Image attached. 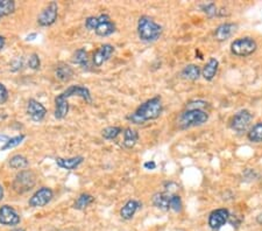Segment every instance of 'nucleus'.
Segmentation results:
<instances>
[{"label":"nucleus","mask_w":262,"mask_h":231,"mask_svg":"<svg viewBox=\"0 0 262 231\" xmlns=\"http://www.w3.org/2000/svg\"><path fill=\"white\" fill-rule=\"evenodd\" d=\"M230 218V212L227 209H217L213 210L209 216V225L213 230H218L226 224V222Z\"/></svg>","instance_id":"obj_14"},{"label":"nucleus","mask_w":262,"mask_h":231,"mask_svg":"<svg viewBox=\"0 0 262 231\" xmlns=\"http://www.w3.org/2000/svg\"><path fill=\"white\" fill-rule=\"evenodd\" d=\"M138 35L144 42H154L162 35V26L151 17L142 16L138 21Z\"/></svg>","instance_id":"obj_2"},{"label":"nucleus","mask_w":262,"mask_h":231,"mask_svg":"<svg viewBox=\"0 0 262 231\" xmlns=\"http://www.w3.org/2000/svg\"><path fill=\"white\" fill-rule=\"evenodd\" d=\"M58 97H61L62 99L69 100L71 97H81L82 99H84L87 103H92V97L91 92H90L89 89L84 85L76 84V85H70L69 88H67L64 91L61 92V94L57 95Z\"/></svg>","instance_id":"obj_9"},{"label":"nucleus","mask_w":262,"mask_h":231,"mask_svg":"<svg viewBox=\"0 0 262 231\" xmlns=\"http://www.w3.org/2000/svg\"><path fill=\"white\" fill-rule=\"evenodd\" d=\"M202 10H203V12L210 18L218 16L217 6L213 3H209V4H205V5H202Z\"/></svg>","instance_id":"obj_31"},{"label":"nucleus","mask_w":262,"mask_h":231,"mask_svg":"<svg viewBox=\"0 0 262 231\" xmlns=\"http://www.w3.org/2000/svg\"><path fill=\"white\" fill-rule=\"evenodd\" d=\"M74 76V69L67 63H58L55 68V77L61 82H68Z\"/></svg>","instance_id":"obj_19"},{"label":"nucleus","mask_w":262,"mask_h":231,"mask_svg":"<svg viewBox=\"0 0 262 231\" xmlns=\"http://www.w3.org/2000/svg\"><path fill=\"white\" fill-rule=\"evenodd\" d=\"M248 139L253 143H262V122L256 123L252 129L249 130Z\"/></svg>","instance_id":"obj_28"},{"label":"nucleus","mask_w":262,"mask_h":231,"mask_svg":"<svg viewBox=\"0 0 262 231\" xmlns=\"http://www.w3.org/2000/svg\"><path fill=\"white\" fill-rule=\"evenodd\" d=\"M252 114L248 110H241L233 116L231 121V129L235 132H245L252 122Z\"/></svg>","instance_id":"obj_10"},{"label":"nucleus","mask_w":262,"mask_h":231,"mask_svg":"<svg viewBox=\"0 0 262 231\" xmlns=\"http://www.w3.org/2000/svg\"><path fill=\"white\" fill-rule=\"evenodd\" d=\"M122 132L123 130L122 128H120V126H107V128L103 129L102 136L104 139L106 140H113Z\"/></svg>","instance_id":"obj_27"},{"label":"nucleus","mask_w":262,"mask_h":231,"mask_svg":"<svg viewBox=\"0 0 262 231\" xmlns=\"http://www.w3.org/2000/svg\"><path fill=\"white\" fill-rule=\"evenodd\" d=\"M163 111L162 99L160 96H155L153 98L142 103L133 113L127 116V119L133 124L140 125L146 122L155 121L161 116Z\"/></svg>","instance_id":"obj_1"},{"label":"nucleus","mask_w":262,"mask_h":231,"mask_svg":"<svg viewBox=\"0 0 262 231\" xmlns=\"http://www.w3.org/2000/svg\"><path fill=\"white\" fill-rule=\"evenodd\" d=\"M28 67L33 70H37L40 69L41 67V60L40 56L36 53H33L31 56L28 59Z\"/></svg>","instance_id":"obj_32"},{"label":"nucleus","mask_w":262,"mask_h":231,"mask_svg":"<svg viewBox=\"0 0 262 231\" xmlns=\"http://www.w3.org/2000/svg\"><path fill=\"white\" fill-rule=\"evenodd\" d=\"M24 139H25V135H19V136L10 138V139L7 140L5 144H4V146H2V148H0V151H6V150H11V148L17 147L22 143V141H24Z\"/></svg>","instance_id":"obj_29"},{"label":"nucleus","mask_w":262,"mask_h":231,"mask_svg":"<svg viewBox=\"0 0 262 231\" xmlns=\"http://www.w3.org/2000/svg\"><path fill=\"white\" fill-rule=\"evenodd\" d=\"M5 42H6L5 38H4V36L0 35V51H2V50H3V48L5 47Z\"/></svg>","instance_id":"obj_37"},{"label":"nucleus","mask_w":262,"mask_h":231,"mask_svg":"<svg viewBox=\"0 0 262 231\" xmlns=\"http://www.w3.org/2000/svg\"><path fill=\"white\" fill-rule=\"evenodd\" d=\"M26 112H27L28 117L36 123L42 122L47 114V109L42 103L34 98H31L27 103V107H26Z\"/></svg>","instance_id":"obj_11"},{"label":"nucleus","mask_w":262,"mask_h":231,"mask_svg":"<svg viewBox=\"0 0 262 231\" xmlns=\"http://www.w3.org/2000/svg\"><path fill=\"white\" fill-rule=\"evenodd\" d=\"M175 194L164 192V193H156L153 196L152 202L157 209L163 210V211H169L171 210V201H173V196Z\"/></svg>","instance_id":"obj_15"},{"label":"nucleus","mask_w":262,"mask_h":231,"mask_svg":"<svg viewBox=\"0 0 262 231\" xmlns=\"http://www.w3.org/2000/svg\"><path fill=\"white\" fill-rule=\"evenodd\" d=\"M209 121L208 111L204 110H186L178 118V125L182 130H186L190 128H196L205 124Z\"/></svg>","instance_id":"obj_3"},{"label":"nucleus","mask_w":262,"mask_h":231,"mask_svg":"<svg viewBox=\"0 0 262 231\" xmlns=\"http://www.w3.org/2000/svg\"><path fill=\"white\" fill-rule=\"evenodd\" d=\"M144 167L146 169H155L156 168V163H155V161H147V162H145L144 163Z\"/></svg>","instance_id":"obj_36"},{"label":"nucleus","mask_w":262,"mask_h":231,"mask_svg":"<svg viewBox=\"0 0 262 231\" xmlns=\"http://www.w3.org/2000/svg\"><path fill=\"white\" fill-rule=\"evenodd\" d=\"M123 141H122V145L125 148H133L136 146L138 140H139V133L136 130H133L132 128H126L123 129Z\"/></svg>","instance_id":"obj_20"},{"label":"nucleus","mask_w":262,"mask_h":231,"mask_svg":"<svg viewBox=\"0 0 262 231\" xmlns=\"http://www.w3.org/2000/svg\"><path fill=\"white\" fill-rule=\"evenodd\" d=\"M201 74H202V70L200 67L196 65H188L183 68V70L181 72V76L184 78V80L196 81L200 78Z\"/></svg>","instance_id":"obj_23"},{"label":"nucleus","mask_w":262,"mask_h":231,"mask_svg":"<svg viewBox=\"0 0 262 231\" xmlns=\"http://www.w3.org/2000/svg\"><path fill=\"white\" fill-rule=\"evenodd\" d=\"M256 41L252 38H240L231 43L232 54L239 57H246L256 50Z\"/></svg>","instance_id":"obj_5"},{"label":"nucleus","mask_w":262,"mask_h":231,"mask_svg":"<svg viewBox=\"0 0 262 231\" xmlns=\"http://www.w3.org/2000/svg\"><path fill=\"white\" fill-rule=\"evenodd\" d=\"M68 231H70V230H68Z\"/></svg>","instance_id":"obj_42"},{"label":"nucleus","mask_w":262,"mask_h":231,"mask_svg":"<svg viewBox=\"0 0 262 231\" xmlns=\"http://www.w3.org/2000/svg\"><path fill=\"white\" fill-rule=\"evenodd\" d=\"M54 197V192L49 187H41L33 194L28 201L29 207L32 208H42L47 206Z\"/></svg>","instance_id":"obj_7"},{"label":"nucleus","mask_w":262,"mask_h":231,"mask_svg":"<svg viewBox=\"0 0 262 231\" xmlns=\"http://www.w3.org/2000/svg\"><path fill=\"white\" fill-rule=\"evenodd\" d=\"M235 31H237V25L233 24V22H225V24H222L216 28L215 38L220 42L226 41L234 34Z\"/></svg>","instance_id":"obj_16"},{"label":"nucleus","mask_w":262,"mask_h":231,"mask_svg":"<svg viewBox=\"0 0 262 231\" xmlns=\"http://www.w3.org/2000/svg\"><path fill=\"white\" fill-rule=\"evenodd\" d=\"M256 222L259 223V224H261V225H262V212H261V214H260L259 216H257V217H256Z\"/></svg>","instance_id":"obj_40"},{"label":"nucleus","mask_w":262,"mask_h":231,"mask_svg":"<svg viewBox=\"0 0 262 231\" xmlns=\"http://www.w3.org/2000/svg\"><path fill=\"white\" fill-rule=\"evenodd\" d=\"M73 62L75 65H78L81 67H88V63H89V54L88 51L85 50V48H80V49H77L75 51L74 55H73Z\"/></svg>","instance_id":"obj_25"},{"label":"nucleus","mask_w":262,"mask_h":231,"mask_svg":"<svg viewBox=\"0 0 262 231\" xmlns=\"http://www.w3.org/2000/svg\"><path fill=\"white\" fill-rule=\"evenodd\" d=\"M11 231H26V230L22 229V228H16V229H13V230H11Z\"/></svg>","instance_id":"obj_41"},{"label":"nucleus","mask_w":262,"mask_h":231,"mask_svg":"<svg viewBox=\"0 0 262 231\" xmlns=\"http://www.w3.org/2000/svg\"><path fill=\"white\" fill-rule=\"evenodd\" d=\"M115 48L110 43H105L103 46H100L92 56V63L96 67H102L105 62H107L111 59L112 55L114 54Z\"/></svg>","instance_id":"obj_13"},{"label":"nucleus","mask_w":262,"mask_h":231,"mask_svg":"<svg viewBox=\"0 0 262 231\" xmlns=\"http://www.w3.org/2000/svg\"><path fill=\"white\" fill-rule=\"evenodd\" d=\"M93 202H95V197H93L91 194L83 193L77 197L73 207H74V209H76V210H84V209H87L90 204H92Z\"/></svg>","instance_id":"obj_22"},{"label":"nucleus","mask_w":262,"mask_h":231,"mask_svg":"<svg viewBox=\"0 0 262 231\" xmlns=\"http://www.w3.org/2000/svg\"><path fill=\"white\" fill-rule=\"evenodd\" d=\"M141 207V203L137 200H129L123 204L122 208L120 209V217L125 221H129L134 217V215L137 214V211L139 210Z\"/></svg>","instance_id":"obj_18"},{"label":"nucleus","mask_w":262,"mask_h":231,"mask_svg":"<svg viewBox=\"0 0 262 231\" xmlns=\"http://www.w3.org/2000/svg\"><path fill=\"white\" fill-rule=\"evenodd\" d=\"M9 165H10L11 168H13V169H22V170H24L25 168H27V167H28L29 161H28V159L26 158V156L21 155V154H16L10 159Z\"/></svg>","instance_id":"obj_24"},{"label":"nucleus","mask_w":262,"mask_h":231,"mask_svg":"<svg viewBox=\"0 0 262 231\" xmlns=\"http://www.w3.org/2000/svg\"><path fill=\"white\" fill-rule=\"evenodd\" d=\"M22 66H24V59L18 57L11 62V70L12 72H19L22 68Z\"/></svg>","instance_id":"obj_35"},{"label":"nucleus","mask_w":262,"mask_h":231,"mask_svg":"<svg viewBox=\"0 0 262 231\" xmlns=\"http://www.w3.org/2000/svg\"><path fill=\"white\" fill-rule=\"evenodd\" d=\"M36 184V175L29 169L20 170L14 178L12 187L18 194H25L34 188Z\"/></svg>","instance_id":"obj_4"},{"label":"nucleus","mask_w":262,"mask_h":231,"mask_svg":"<svg viewBox=\"0 0 262 231\" xmlns=\"http://www.w3.org/2000/svg\"><path fill=\"white\" fill-rule=\"evenodd\" d=\"M9 90H7V88L4 85L3 83H0V105H3V104H5L7 100H9Z\"/></svg>","instance_id":"obj_34"},{"label":"nucleus","mask_w":262,"mask_h":231,"mask_svg":"<svg viewBox=\"0 0 262 231\" xmlns=\"http://www.w3.org/2000/svg\"><path fill=\"white\" fill-rule=\"evenodd\" d=\"M21 217L12 206L4 204L0 207V224L5 226H16L20 224Z\"/></svg>","instance_id":"obj_8"},{"label":"nucleus","mask_w":262,"mask_h":231,"mask_svg":"<svg viewBox=\"0 0 262 231\" xmlns=\"http://www.w3.org/2000/svg\"><path fill=\"white\" fill-rule=\"evenodd\" d=\"M3 199H4V188H3V186L0 185V202H2Z\"/></svg>","instance_id":"obj_39"},{"label":"nucleus","mask_w":262,"mask_h":231,"mask_svg":"<svg viewBox=\"0 0 262 231\" xmlns=\"http://www.w3.org/2000/svg\"><path fill=\"white\" fill-rule=\"evenodd\" d=\"M115 24L111 20V18L108 14L103 13L98 16V26L95 29V33L98 36H102V38H106V36H110L113 34L115 32Z\"/></svg>","instance_id":"obj_12"},{"label":"nucleus","mask_w":262,"mask_h":231,"mask_svg":"<svg viewBox=\"0 0 262 231\" xmlns=\"http://www.w3.org/2000/svg\"><path fill=\"white\" fill-rule=\"evenodd\" d=\"M207 107H209V103L204 102V100H191L186 104V110H193V109H198V110H204L207 111Z\"/></svg>","instance_id":"obj_30"},{"label":"nucleus","mask_w":262,"mask_h":231,"mask_svg":"<svg viewBox=\"0 0 262 231\" xmlns=\"http://www.w3.org/2000/svg\"><path fill=\"white\" fill-rule=\"evenodd\" d=\"M84 161L83 156H73V158H56V165L59 168L66 170H75L78 168Z\"/></svg>","instance_id":"obj_17"},{"label":"nucleus","mask_w":262,"mask_h":231,"mask_svg":"<svg viewBox=\"0 0 262 231\" xmlns=\"http://www.w3.org/2000/svg\"><path fill=\"white\" fill-rule=\"evenodd\" d=\"M218 67L219 62L218 60L215 57H211L208 61L207 65L204 66L203 70H202V75L207 81H212L215 76L217 75V72H218Z\"/></svg>","instance_id":"obj_21"},{"label":"nucleus","mask_w":262,"mask_h":231,"mask_svg":"<svg viewBox=\"0 0 262 231\" xmlns=\"http://www.w3.org/2000/svg\"><path fill=\"white\" fill-rule=\"evenodd\" d=\"M97 26H98V17H88L87 19H85V27H87L89 31L95 32Z\"/></svg>","instance_id":"obj_33"},{"label":"nucleus","mask_w":262,"mask_h":231,"mask_svg":"<svg viewBox=\"0 0 262 231\" xmlns=\"http://www.w3.org/2000/svg\"><path fill=\"white\" fill-rule=\"evenodd\" d=\"M36 36H37L36 33H33V34L27 35V38H26V40H27V41H33V40H34V39L36 38Z\"/></svg>","instance_id":"obj_38"},{"label":"nucleus","mask_w":262,"mask_h":231,"mask_svg":"<svg viewBox=\"0 0 262 231\" xmlns=\"http://www.w3.org/2000/svg\"><path fill=\"white\" fill-rule=\"evenodd\" d=\"M58 18V5L56 2H51L42 10V12L37 17V24L41 27H49L57 21Z\"/></svg>","instance_id":"obj_6"},{"label":"nucleus","mask_w":262,"mask_h":231,"mask_svg":"<svg viewBox=\"0 0 262 231\" xmlns=\"http://www.w3.org/2000/svg\"><path fill=\"white\" fill-rule=\"evenodd\" d=\"M14 11H16V3L13 0H0V20L11 16Z\"/></svg>","instance_id":"obj_26"}]
</instances>
